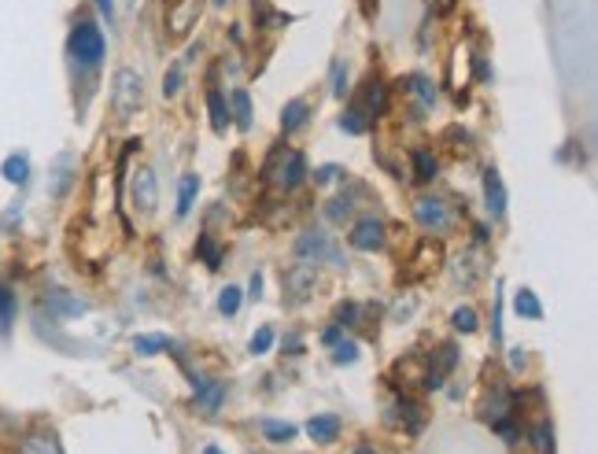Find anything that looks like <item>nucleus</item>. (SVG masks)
<instances>
[{
	"label": "nucleus",
	"instance_id": "nucleus-18",
	"mask_svg": "<svg viewBox=\"0 0 598 454\" xmlns=\"http://www.w3.org/2000/svg\"><path fill=\"white\" fill-rule=\"evenodd\" d=\"M208 111H211V126L219 133H225V126H230V108H225V97L219 89L208 92Z\"/></svg>",
	"mask_w": 598,
	"mask_h": 454
},
{
	"label": "nucleus",
	"instance_id": "nucleus-10",
	"mask_svg": "<svg viewBox=\"0 0 598 454\" xmlns=\"http://www.w3.org/2000/svg\"><path fill=\"white\" fill-rule=\"evenodd\" d=\"M455 363H458V351H455V344H443L440 347V355H436V363L429 366V377H425V388H443V377L455 369Z\"/></svg>",
	"mask_w": 598,
	"mask_h": 454
},
{
	"label": "nucleus",
	"instance_id": "nucleus-14",
	"mask_svg": "<svg viewBox=\"0 0 598 454\" xmlns=\"http://www.w3.org/2000/svg\"><path fill=\"white\" fill-rule=\"evenodd\" d=\"M19 454H64V447H59V440L53 432H30L23 440V447H19Z\"/></svg>",
	"mask_w": 598,
	"mask_h": 454
},
{
	"label": "nucleus",
	"instance_id": "nucleus-21",
	"mask_svg": "<svg viewBox=\"0 0 598 454\" xmlns=\"http://www.w3.org/2000/svg\"><path fill=\"white\" fill-rule=\"evenodd\" d=\"M196 192H200V178H196V174H185V178H181V189H178V219H185V214L192 211Z\"/></svg>",
	"mask_w": 598,
	"mask_h": 454
},
{
	"label": "nucleus",
	"instance_id": "nucleus-17",
	"mask_svg": "<svg viewBox=\"0 0 598 454\" xmlns=\"http://www.w3.org/2000/svg\"><path fill=\"white\" fill-rule=\"evenodd\" d=\"M513 311H518L521 318H529V322H540L543 318V307H540V299H535L532 288H521V292L513 296Z\"/></svg>",
	"mask_w": 598,
	"mask_h": 454
},
{
	"label": "nucleus",
	"instance_id": "nucleus-32",
	"mask_svg": "<svg viewBox=\"0 0 598 454\" xmlns=\"http://www.w3.org/2000/svg\"><path fill=\"white\" fill-rule=\"evenodd\" d=\"M352 196H336L333 203H329V219L333 222H344V219H352Z\"/></svg>",
	"mask_w": 598,
	"mask_h": 454
},
{
	"label": "nucleus",
	"instance_id": "nucleus-12",
	"mask_svg": "<svg viewBox=\"0 0 598 454\" xmlns=\"http://www.w3.org/2000/svg\"><path fill=\"white\" fill-rule=\"evenodd\" d=\"M363 89H366V92H363V104H358V108L366 111V119H377L380 111L388 108V89H385V81L369 78Z\"/></svg>",
	"mask_w": 598,
	"mask_h": 454
},
{
	"label": "nucleus",
	"instance_id": "nucleus-35",
	"mask_svg": "<svg viewBox=\"0 0 598 454\" xmlns=\"http://www.w3.org/2000/svg\"><path fill=\"white\" fill-rule=\"evenodd\" d=\"M12 322V292L8 288H0V325Z\"/></svg>",
	"mask_w": 598,
	"mask_h": 454
},
{
	"label": "nucleus",
	"instance_id": "nucleus-34",
	"mask_svg": "<svg viewBox=\"0 0 598 454\" xmlns=\"http://www.w3.org/2000/svg\"><path fill=\"white\" fill-rule=\"evenodd\" d=\"M329 75H333V97L344 100V92H347V70H344V64L333 59V70H329Z\"/></svg>",
	"mask_w": 598,
	"mask_h": 454
},
{
	"label": "nucleus",
	"instance_id": "nucleus-27",
	"mask_svg": "<svg viewBox=\"0 0 598 454\" xmlns=\"http://www.w3.org/2000/svg\"><path fill=\"white\" fill-rule=\"evenodd\" d=\"M333 363H336V366H352V363H358V344H355V340H336Z\"/></svg>",
	"mask_w": 598,
	"mask_h": 454
},
{
	"label": "nucleus",
	"instance_id": "nucleus-41",
	"mask_svg": "<svg viewBox=\"0 0 598 454\" xmlns=\"http://www.w3.org/2000/svg\"><path fill=\"white\" fill-rule=\"evenodd\" d=\"M336 340H340V325H333V329L325 333V344H336Z\"/></svg>",
	"mask_w": 598,
	"mask_h": 454
},
{
	"label": "nucleus",
	"instance_id": "nucleus-2",
	"mask_svg": "<svg viewBox=\"0 0 598 454\" xmlns=\"http://www.w3.org/2000/svg\"><path fill=\"white\" fill-rule=\"evenodd\" d=\"M108 53V41L100 34L97 23H78L70 30V56L78 59L81 67H97Z\"/></svg>",
	"mask_w": 598,
	"mask_h": 454
},
{
	"label": "nucleus",
	"instance_id": "nucleus-38",
	"mask_svg": "<svg viewBox=\"0 0 598 454\" xmlns=\"http://www.w3.org/2000/svg\"><path fill=\"white\" fill-rule=\"evenodd\" d=\"M510 366H513V369H521V366H524V351H518V347L510 351Z\"/></svg>",
	"mask_w": 598,
	"mask_h": 454
},
{
	"label": "nucleus",
	"instance_id": "nucleus-36",
	"mask_svg": "<svg viewBox=\"0 0 598 454\" xmlns=\"http://www.w3.org/2000/svg\"><path fill=\"white\" fill-rule=\"evenodd\" d=\"M340 174H344V170H340V167H333V163H329V167H318V170H314V181H318V185H329V181H336Z\"/></svg>",
	"mask_w": 598,
	"mask_h": 454
},
{
	"label": "nucleus",
	"instance_id": "nucleus-44",
	"mask_svg": "<svg viewBox=\"0 0 598 454\" xmlns=\"http://www.w3.org/2000/svg\"><path fill=\"white\" fill-rule=\"evenodd\" d=\"M214 4H230V0H214Z\"/></svg>",
	"mask_w": 598,
	"mask_h": 454
},
{
	"label": "nucleus",
	"instance_id": "nucleus-22",
	"mask_svg": "<svg viewBox=\"0 0 598 454\" xmlns=\"http://www.w3.org/2000/svg\"><path fill=\"white\" fill-rule=\"evenodd\" d=\"M259 429H263V436L270 440V443H292L296 440V425H288V421H259Z\"/></svg>",
	"mask_w": 598,
	"mask_h": 454
},
{
	"label": "nucleus",
	"instance_id": "nucleus-28",
	"mask_svg": "<svg viewBox=\"0 0 598 454\" xmlns=\"http://www.w3.org/2000/svg\"><path fill=\"white\" fill-rule=\"evenodd\" d=\"M219 311L225 318H233L236 311H241V288L230 285V288H222V296H219Z\"/></svg>",
	"mask_w": 598,
	"mask_h": 454
},
{
	"label": "nucleus",
	"instance_id": "nucleus-26",
	"mask_svg": "<svg viewBox=\"0 0 598 454\" xmlns=\"http://www.w3.org/2000/svg\"><path fill=\"white\" fill-rule=\"evenodd\" d=\"M532 443H535V454H554V429L546 425H535L532 429Z\"/></svg>",
	"mask_w": 598,
	"mask_h": 454
},
{
	"label": "nucleus",
	"instance_id": "nucleus-30",
	"mask_svg": "<svg viewBox=\"0 0 598 454\" xmlns=\"http://www.w3.org/2000/svg\"><path fill=\"white\" fill-rule=\"evenodd\" d=\"M270 347H274V329L270 325H263L259 333L252 336V344H247V351H252V355H266Z\"/></svg>",
	"mask_w": 598,
	"mask_h": 454
},
{
	"label": "nucleus",
	"instance_id": "nucleus-20",
	"mask_svg": "<svg viewBox=\"0 0 598 454\" xmlns=\"http://www.w3.org/2000/svg\"><path fill=\"white\" fill-rule=\"evenodd\" d=\"M410 159H414V181L425 185V181L436 178V156H432L429 148H414V156Z\"/></svg>",
	"mask_w": 598,
	"mask_h": 454
},
{
	"label": "nucleus",
	"instance_id": "nucleus-15",
	"mask_svg": "<svg viewBox=\"0 0 598 454\" xmlns=\"http://www.w3.org/2000/svg\"><path fill=\"white\" fill-rule=\"evenodd\" d=\"M307 115H311V104H307V100H288L285 111H281V130H285V137H288V133H296V130H303Z\"/></svg>",
	"mask_w": 598,
	"mask_h": 454
},
{
	"label": "nucleus",
	"instance_id": "nucleus-1",
	"mask_svg": "<svg viewBox=\"0 0 598 454\" xmlns=\"http://www.w3.org/2000/svg\"><path fill=\"white\" fill-rule=\"evenodd\" d=\"M141 100H144V78L130 67L115 70V81H111V111H115V119L126 122L130 115H137Z\"/></svg>",
	"mask_w": 598,
	"mask_h": 454
},
{
	"label": "nucleus",
	"instance_id": "nucleus-40",
	"mask_svg": "<svg viewBox=\"0 0 598 454\" xmlns=\"http://www.w3.org/2000/svg\"><path fill=\"white\" fill-rule=\"evenodd\" d=\"M263 292V274H255L252 277V296H259Z\"/></svg>",
	"mask_w": 598,
	"mask_h": 454
},
{
	"label": "nucleus",
	"instance_id": "nucleus-9",
	"mask_svg": "<svg viewBox=\"0 0 598 454\" xmlns=\"http://www.w3.org/2000/svg\"><path fill=\"white\" fill-rule=\"evenodd\" d=\"M192 391H196V402H200L203 410H219L222 399H225V385L222 380H211V377H192Z\"/></svg>",
	"mask_w": 598,
	"mask_h": 454
},
{
	"label": "nucleus",
	"instance_id": "nucleus-11",
	"mask_svg": "<svg viewBox=\"0 0 598 454\" xmlns=\"http://www.w3.org/2000/svg\"><path fill=\"white\" fill-rule=\"evenodd\" d=\"M303 178H307V159H303V152H288L285 163H281V174H277V181H281L285 189L292 192V189H299V185H303Z\"/></svg>",
	"mask_w": 598,
	"mask_h": 454
},
{
	"label": "nucleus",
	"instance_id": "nucleus-3",
	"mask_svg": "<svg viewBox=\"0 0 598 454\" xmlns=\"http://www.w3.org/2000/svg\"><path fill=\"white\" fill-rule=\"evenodd\" d=\"M130 200H133V211L144 214V219H152L159 208V181L152 167H137L130 174Z\"/></svg>",
	"mask_w": 598,
	"mask_h": 454
},
{
	"label": "nucleus",
	"instance_id": "nucleus-31",
	"mask_svg": "<svg viewBox=\"0 0 598 454\" xmlns=\"http://www.w3.org/2000/svg\"><path fill=\"white\" fill-rule=\"evenodd\" d=\"M181 75H185V64H174L163 78V97H178L181 92Z\"/></svg>",
	"mask_w": 598,
	"mask_h": 454
},
{
	"label": "nucleus",
	"instance_id": "nucleus-6",
	"mask_svg": "<svg viewBox=\"0 0 598 454\" xmlns=\"http://www.w3.org/2000/svg\"><path fill=\"white\" fill-rule=\"evenodd\" d=\"M347 241H352L355 252H377V247H385V222L369 214V219L355 222V230H352Z\"/></svg>",
	"mask_w": 598,
	"mask_h": 454
},
{
	"label": "nucleus",
	"instance_id": "nucleus-5",
	"mask_svg": "<svg viewBox=\"0 0 598 454\" xmlns=\"http://www.w3.org/2000/svg\"><path fill=\"white\" fill-rule=\"evenodd\" d=\"M414 214H418V222L432 233H447L451 225H455V214H451L447 203L436 200V196H421V200L414 203Z\"/></svg>",
	"mask_w": 598,
	"mask_h": 454
},
{
	"label": "nucleus",
	"instance_id": "nucleus-23",
	"mask_svg": "<svg viewBox=\"0 0 598 454\" xmlns=\"http://www.w3.org/2000/svg\"><path fill=\"white\" fill-rule=\"evenodd\" d=\"M340 130L344 133H352V137H363V133L369 130V122H366V111L358 108V104H352L344 111V119H340Z\"/></svg>",
	"mask_w": 598,
	"mask_h": 454
},
{
	"label": "nucleus",
	"instance_id": "nucleus-43",
	"mask_svg": "<svg viewBox=\"0 0 598 454\" xmlns=\"http://www.w3.org/2000/svg\"><path fill=\"white\" fill-rule=\"evenodd\" d=\"M203 454H222L219 447H203Z\"/></svg>",
	"mask_w": 598,
	"mask_h": 454
},
{
	"label": "nucleus",
	"instance_id": "nucleus-39",
	"mask_svg": "<svg viewBox=\"0 0 598 454\" xmlns=\"http://www.w3.org/2000/svg\"><path fill=\"white\" fill-rule=\"evenodd\" d=\"M429 4H436V12H451V8H455V0H429Z\"/></svg>",
	"mask_w": 598,
	"mask_h": 454
},
{
	"label": "nucleus",
	"instance_id": "nucleus-37",
	"mask_svg": "<svg viewBox=\"0 0 598 454\" xmlns=\"http://www.w3.org/2000/svg\"><path fill=\"white\" fill-rule=\"evenodd\" d=\"M97 8L108 15V23H111V19H115V0H97Z\"/></svg>",
	"mask_w": 598,
	"mask_h": 454
},
{
	"label": "nucleus",
	"instance_id": "nucleus-29",
	"mask_svg": "<svg viewBox=\"0 0 598 454\" xmlns=\"http://www.w3.org/2000/svg\"><path fill=\"white\" fill-rule=\"evenodd\" d=\"M196 255H200L203 263L211 266V270H219V263H222V255H219V247H214V241L211 236H203L200 244H196Z\"/></svg>",
	"mask_w": 598,
	"mask_h": 454
},
{
	"label": "nucleus",
	"instance_id": "nucleus-19",
	"mask_svg": "<svg viewBox=\"0 0 598 454\" xmlns=\"http://www.w3.org/2000/svg\"><path fill=\"white\" fill-rule=\"evenodd\" d=\"M233 115L236 119V126L241 130H252V97H247V89H233Z\"/></svg>",
	"mask_w": 598,
	"mask_h": 454
},
{
	"label": "nucleus",
	"instance_id": "nucleus-7",
	"mask_svg": "<svg viewBox=\"0 0 598 454\" xmlns=\"http://www.w3.org/2000/svg\"><path fill=\"white\" fill-rule=\"evenodd\" d=\"M314 285H318V274H314V266H292V270H285V292L292 296V303H303L307 296L314 292Z\"/></svg>",
	"mask_w": 598,
	"mask_h": 454
},
{
	"label": "nucleus",
	"instance_id": "nucleus-8",
	"mask_svg": "<svg viewBox=\"0 0 598 454\" xmlns=\"http://www.w3.org/2000/svg\"><path fill=\"white\" fill-rule=\"evenodd\" d=\"M484 200H488L491 219H502V214H507V185H502L499 170L484 174Z\"/></svg>",
	"mask_w": 598,
	"mask_h": 454
},
{
	"label": "nucleus",
	"instance_id": "nucleus-42",
	"mask_svg": "<svg viewBox=\"0 0 598 454\" xmlns=\"http://www.w3.org/2000/svg\"><path fill=\"white\" fill-rule=\"evenodd\" d=\"M355 454H377V451L369 447V443H363V447H355Z\"/></svg>",
	"mask_w": 598,
	"mask_h": 454
},
{
	"label": "nucleus",
	"instance_id": "nucleus-33",
	"mask_svg": "<svg viewBox=\"0 0 598 454\" xmlns=\"http://www.w3.org/2000/svg\"><path fill=\"white\" fill-rule=\"evenodd\" d=\"M451 322H455L458 333H473V329H477V311H473V307H458Z\"/></svg>",
	"mask_w": 598,
	"mask_h": 454
},
{
	"label": "nucleus",
	"instance_id": "nucleus-4",
	"mask_svg": "<svg viewBox=\"0 0 598 454\" xmlns=\"http://www.w3.org/2000/svg\"><path fill=\"white\" fill-rule=\"evenodd\" d=\"M296 259H303V263H340V252L333 247V241H329L325 233H318V230H311V233H303L296 241Z\"/></svg>",
	"mask_w": 598,
	"mask_h": 454
},
{
	"label": "nucleus",
	"instance_id": "nucleus-24",
	"mask_svg": "<svg viewBox=\"0 0 598 454\" xmlns=\"http://www.w3.org/2000/svg\"><path fill=\"white\" fill-rule=\"evenodd\" d=\"M4 178L12 185H26L30 178V159L26 156H8L4 159Z\"/></svg>",
	"mask_w": 598,
	"mask_h": 454
},
{
	"label": "nucleus",
	"instance_id": "nucleus-13",
	"mask_svg": "<svg viewBox=\"0 0 598 454\" xmlns=\"http://www.w3.org/2000/svg\"><path fill=\"white\" fill-rule=\"evenodd\" d=\"M307 436L314 443H333L340 436V418L336 414H314L307 421Z\"/></svg>",
	"mask_w": 598,
	"mask_h": 454
},
{
	"label": "nucleus",
	"instance_id": "nucleus-25",
	"mask_svg": "<svg viewBox=\"0 0 598 454\" xmlns=\"http://www.w3.org/2000/svg\"><path fill=\"white\" fill-rule=\"evenodd\" d=\"M133 351L137 355H156V351H174V344L167 336H137L133 340Z\"/></svg>",
	"mask_w": 598,
	"mask_h": 454
},
{
	"label": "nucleus",
	"instance_id": "nucleus-16",
	"mask_svg": "<svg viewBox=\"0 0 598 454\" xmlns=\"http://www.w3.org/2000/svg\"><path fill=\"white\" fill-rule=\"evenodd\" d=\"M407 86H410L407 92L418 100V108H421V111H429L432 104H436V86H432V81H429L425 75H410V78H407Z\"/></svg>",
	"mask_w": 598,
	"mask_h": 454
}]
</instances>
